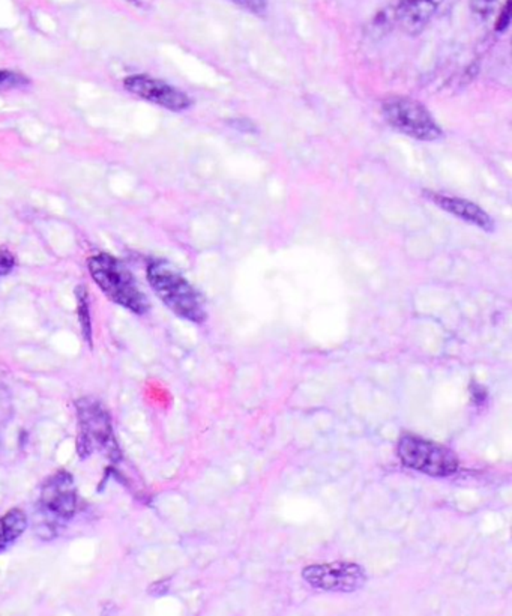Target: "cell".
Instances as JSON below:
<instances>
[{"instance_id": "obj_5", "label": "cell", "mask_w": 512, "mask_h": 616, "mask_svg": "<svg viewBox=\"0 0 512 616\" xmlns=\"http://www.w3.org/2000/svg\"><path fill=\"white\" fill-rule=\"evenodd\" d=\"M397 453L404 466L430 476H450L458 469V457L454 451L412 434L400 439Z\"/></svg>"}, {"instance_id": "obj_14", "label": "cell", "mask_w": 512, "mask_h": 616, "mask_svg": "<svg viewBox=\"0 0 512 616\" xmlns=\"http://www.w3.org/2000/svg\"><path fill=\"white\" fill-rule=\"evenodd\" d=\"M471 2V9L475 17L485 20L492 15L496 0H469Z\"/></svg>"}, {"instance_id": "obj_17", "label": "cell", "mask_w": 512, "mask_h": 616, "mask_svg": "<svg viewBox=\"0 0 512 616\" xmlns=\"http://www.w3.org/2000/svg\"><path fill=\"white\" fill-rule=\"evenodd\" d=\"M511 23V0H506L496 21V32H505Z\"/></svg>"}, {"instance_id": "obj_8", "label": "cell", "mask_w": 512, "mask_h": 616, "mask_svg": "<svg viewBox=\"0 0 512 616\" xmlns=\"http://www.w3.org/2000/svg\"><path fill=\"white\" fill-rule=\"evenodd\" d=\"M39 504L53 518H71L77 508V493L71 474L60 471L46 481L41 490Z\"/></svg>"}, {"instance_id": "obj_10", "label": "cell", "mask_w": 512, "mask_h": 616, "mask_svg": "<svg viewBox=\"0 0 512 616\" xmlns=\"http://www.w3.org/2000/svg\"><path fill=\"white\" fill-rule=\"evenodd\" d=\"M445 0H398L393 15L407 35H419L430 25Z\"/></svg>"}, {"instance_id": "obj_4", "label": "cell", "mask_w": 512, "mask_h": 616, "mask_svg": "<svg viewBox=\"0 0 512 616\" xmlns=\"http://www.w3.org/2000/svg\"><path fill=\"white\" fill-rule=\"evenodd\" d=\"M382 114L393 130L419 142L439 140L443 131L419 101L407 97H392L382 104Z\"/></svg>"}, {"instance_id": "obj_16", "label": "cell", "mask_w": 512, "mask_h": 616, "mask_svg": "<svg viewBox=\"0 0 512 616\" xmlns=\"http://www.w3.org/2000/svg\"><path fill=\"white\" fill-rule=\"evenodd\" d=\"M14 268H15L14 254L8 251L6 248H0V277L9 275Z\"/></svg>"}, {"instance_id": "obj_7", "label": "cell", "mask_w": 512, "mask_h": 616, "mask_svg": "<svg viewBox=\"0 0 512 616\" xmlns=\"http://www.w3.org/2000/svg\"><path fill=\"white\" fill-rule=\"evenodd\" d=\"M126 91L137 95L149 102L156 104L170 112H184L191 107V98L182 91L172 86L163 80H156L144 74L126 77L125 81Z\"/></svg>"}, {"instance_id": "obj_1", "label": "cell", "mask_w": 512, "mask_h": 616, "mask_svg": "<svg viewBox=\"0 0 512 616\" xmlns=\"http://www.w3.org/2000/svg\"><path fill=\"white\" fill-rule=\"evenodd\" d=\"M147 280L155 293L176 316L193 323L206 321V310L198 292L175 267L167 262H154L147 268Z\"/></svg>"}, {"instance_id": "obj_3", "label": "cell", "mask_w": 512, "mask_h": 616, "mask_svg": "<svg viewBox=\"0 0 512 616\" xmlns=\"http://www.w3.org/2000/svg\"><path fill=\"white\" fill-rule=\"evenodd\" d=\"M76 405L79 415L77 451L80 457L88 459L98 450L112 462H119L122 453L117 447L109 412L92 399H81Z\"/></svg>"}, {"instance_id": "obj_9", "label": "cell", "mask_w": 512, "mask_h": 616, "mask_svg": "<svg viewBox=\"0 0 512 616\" xmlns=\"http://www.w3.org/2000/svg\"><path fill=\"white\" fill-rule=\"evenodd\" d=\"M424 196L439 209L487 233H492L496 229L494 220L481 206L473 203L471 200L458 196L436 193V191H424Z\"/></svg>"}, {"instance_id": "obj_12", "label": "cell", "mask_w": 512, "mask_h": 616, "mask_svg": "<svg viewBox=\"0 0 512 616\" xmlns=\"http://www.w3.org/2000/svg\"><path fill=\"white\" fill-rule=\"evenodd\" d=\"M77 295V302H79V319H80V326H81V334L84 342L89 344V347H92V322H90V313H89V302H88V292L86 289L80 286L76 290Z\"/></svg>"}, {"instance_id": "obj_11", "label": "cell", "mask_w": 512, "mask_h": 616, "mask_svg": "<svg viewBox=\"0 0 512 616\" xmlns=\"http://www.w3.org/2000/svg\"><path fill=\"white\" fill-rule=\"evenodd\" d=\"M27 528V517L20 509H11L0 517V554L25 534Z\"/></svg>"}, {"instance_id": "obj_6", "label": "cell", "mask_w": 512, "mask_h": 616, "mask_svg": "<svg viewBox=\"0 0 512 616\" xmlns=\"http://www.w3.org/2000/svg\"><path fill=\"white\" fill-rule=\"evenodd\" d=\"M302 577L308 585L326 592H355L367 582L364 568L344 561L308 565L302 570Z\"/></svg>"}, {"instance_id": "obj_15", "label": "cell", "mask_w": 512, "mask_h": 616, "mask_svg": "<svg viewBox=\"0 0 512 616\" xmlns=\"http://www.w3.org/2000/svg\"><path fill=\"white\" fill-rule=\"evenodd\" d=\"M230 2L254 15H263L268 9V0H230Z\"/></svg>"}, {"instance_id": "obj_13", "label": "cell", "mask_w": 512, "mask_h": 616, "mask_svg": "<svg viewBox=\"0 0 512 616\" xmlns=\"http://www.w3.org/2000/svg\"><path fill=\"white\" fill-rule=\"evenodd\" d=\"M29 84V80L21 76V74L13 71H0V89H13L21 88Z\"/></svg>"}, {"instance_id": "obj_2", "label": "cell", "mask_w": 512, "mask_h": 616, "mask_svg": "<svg viewBox=\"0 0 512 616\" xmlns=\"http://www.w3.org/2000/svg\"><path fill=\"white\" fill-rule=\"evenodd\" d=\"M89 272L107 298L117 305H122L135 314H144L149 310L146 295L121 260L110 254H97L89 259Z\"/></svg>"}]
</instances>
